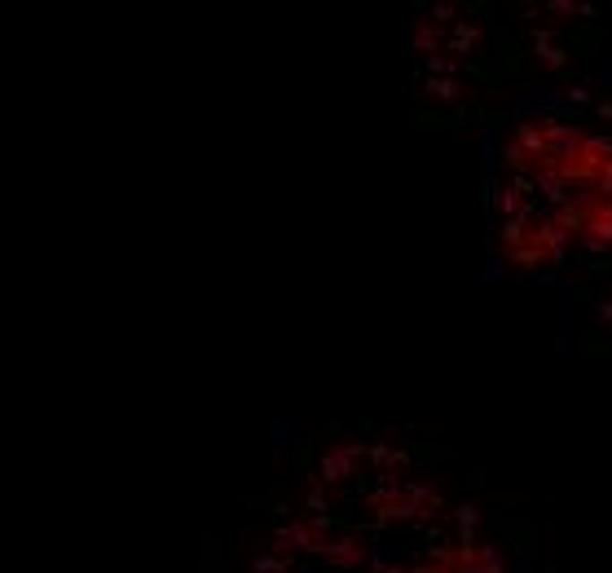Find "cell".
Wrapping results in <instances>:
<instances>
[{"label":"cell","instance_id":"1","mask_svg":"<svg viewBox=\"0 0 612 573\" xmlns=\"http://www.w3.org/2000/svg\"><path fill=\"white\" fill-rule=\"evenodd\" d=\"M586 252H612V204L604 199H590L582 208V225H577Z\"/></svg>","mask_w":612,"mask_h":573},{"label":"cell","instance_id":"2","mask_svg":"<svg viewBox=\"0 0 612 573\" xmlns=\"http://www.w3.org/2000/svg\"><path fill=\"white\" fill-rule=\"evenodd\" d=\"M507 256H511V265H515V269H538V265H547V256H542V247H538L533 239H524L520 247H511Z\"/></svg>","mask_w":612,"mask_h":573},{"label":"cell","instance_id":"3","mask_svg":"<svg viewBox=\"0 0 612 573\" xmlns=\"http://www.w3.org/2000/svg\"><path fill=\"white\" fill-rule=\"evenodd\" d=\"M595 186H599V199H604V204H612V163L604 168V177H599Z\"/></svg>","mask_w":612,"mask_h":573},{"label":"cell","instance_id":"4","mask_svg":"<svg viewBox=\"0 0 612 573\" xmlns=\"http://www.w3.org/2000/svg\"><path fill=\"white\" fill-rule=\"evenodd\" d=\"M599 317H604V322H612V300H608V305H599Z\"/></svg>","mask_w":612,"mask_h":573}]
</instances>
